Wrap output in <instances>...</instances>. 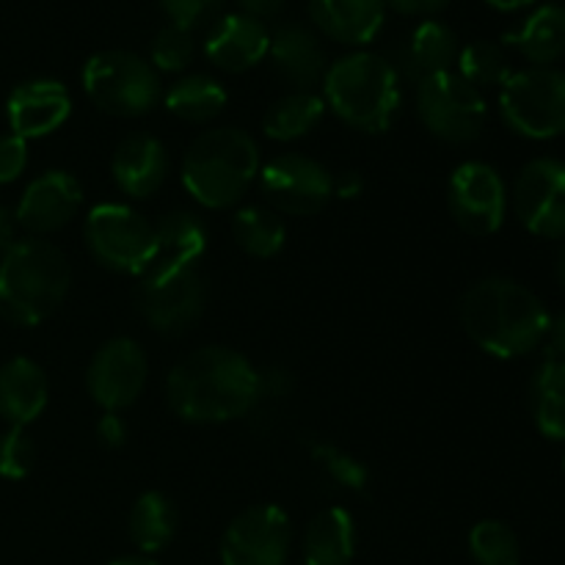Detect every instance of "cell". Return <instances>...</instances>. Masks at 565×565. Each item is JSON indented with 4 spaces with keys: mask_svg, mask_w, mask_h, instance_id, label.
I'll return each instance as SVG.
<instances>
[{
    "mask_svg": "<svg viewBox=\"0 0 565 565\" xmlns=\"http://www.w3.org/2000/svg\"><path fill=\"white\" fill-rule=\"evenodd\" d=\"M546 345V362H561L565 364V312L550 320V329L544 337Z\"/></svg>",
    "mask_w": 565,
    "mask_h": 565,
    "instance_id": "60d3db41",
    "label": "cell"
},
{
    "mask_svg": "<svg viewBox=\"0 0 565 565\" xmlns=\"http://www.w3.org/2000/svg\"><path fill=\"white\" fill-rule=\"evenodd\" d=\"M11 132L20 138H42L58 130L72 114V97L58 81H28L9 94L6 103Z\"/></svg>",
    "mask_w": 565,
    "mask_h": 565,
    "instance_id": "ac0fdd59",
    "label": "cell"
},
{
    "mask_svg": "<svg viewBox=\"0 0 565 565\" xmlns=\"http://www.w3.org/2000/svg\"><path fill=\"white\" fill-rule=\"evenodd\" d=\"M268 58L274 61V70L298 92H312V86L326 77V53L318 36L298 22H287L270 33Z\"/></svg>",
    "mask_w": 565,
    "mask_h": 565,
    "instance_id": "44dd1931",
    "label": "cell"
},
{
    "mask_svg": "<svg viewBox=\"0 0 565 565\" xmlns=\"http://www.w3.org/2000/svg\"><path fill=\"white\" fill-rule=\"evenodd\" d=\"M513 210L524 230L546 241L565 237V163L535 158L519 171L513 185Z\"/></svg>",
    "mask_w": 565,
    "mask_h": 565,
    "instance_id": "4fadbf2b",
    "label": "cell"
},
{
    "mask_svg": "<svg viewBox=\"0 0 565 565\" xmlns=\"http://www.w3.org/2000/svg\"><path fill=\"white\" fill-rule=\"evenodd\" d=\"M417 110L423 125L447 143L478 141L489 116L483 94L469 86L456 70L417 83Z\"/></svg>",
    "mask_w": 565,
    "mask_h": 565,
    "instance_id": "9c48e42d",
    "label": "cell"
},
{
    "mask_svg": "<svg viewBox=\"0 0 565 565\" xmlns=\"http://www.w3.org/2000/svg\"><path fill=\"white\" fill-rule=\"evenodd\" d=\"M243 14L254 17V20H265V17H276L285 6V0H237Z\"/></svg>",
    "mask_w": 565,
    "mask_h": 565,
    "instance_id": "b9f144b4",
    "label": "cell"
},
{
    "mask_svg": "<svg viewBox=\"0 0 565 565\" xmlns=\"http://www.w3.org/2000/svg\"><path fill=\"white\" fill-rule=\"evenodd\" d=\"M309 17L329 39L351 47L373 42L384 28V0H309Z\"/></svg>",
    "mask_w": 565,
    "mask_h": 565,
    "instance_id": "7402d4cb",
    "label": "cell"
},
{
    "mask_svg": "<svg viewBox=\"0 0 565 565\" xmlns=\"http://www.w3.org/2000/svg\"><path fill=\"white\" fill-rule=\"evenodd\" d=\"M226 88L215 77L188 75L166 92V108L182 121L207 125L226 108Z\"/></svg>",
    "mask_w": 565,
    "mask_h": 565,
    "instance_id": "f1b7e54d",
    "label": "cell"
},
{
    "mask_svg": "<svg viewBox=\"0 0 565 565\" xmlns=\"http://www.w3.org/2000/svg\"><path fill=\"white\" fill-rule=\"evenodd\" d=\"M17 230H20V224H17L14 213H11V210L0 207V254H6L11 246H14Z\"/></svg>",
    "mask_w": 565,
    "mask_h": 565,
    "instance_id": "ee69618b",
    "label": "cell"
},
{
    "mask_svg": "<svg viewBox=\"0 0 565 565\" xmlns=\"http://www.w3.org/2000/svg\"><path fill=\"white\" fill-rule=\"evenodd\" d=\"M326 103L362 132H384L401 108V75L375 53H351L331 64L323 77Z\"/></svg>",
    "mask_w": 565,
    "mask_h": 565,
    "instance_id": "5b68a950",
    "label": "cell"
},
{
    "mask_svg": "<svg viewBox=\"0 0 565 565\" xmlns=\"http://www.w3.org/2000/svg\"><path fill=\"white\" fill-rule=\"evenodd\" d=\"M47 379L42 367L17 356L0 367V417L9 425H31L47 406Z\"/></svg>",
    "mask_w": 565,
    "mask_h": 565,
    "instance_id": "603a6c76",
    "label": "cell"
},
{
    "mask_svg": "<svg viewBox=\"0 0 565 565\" xmlns=\"http://www.w3.org/2000/svg\"><path fill=\"white\" fill-rule=\"evenodd\" d=\"M563 469H565V458H563Z\"/></svg>",
    "mask_w": 565,
    "mask_h": 565,
    "instance_id": "c3c4849f",
    "label": "cell"
},
{
    "mask_svg": "<svg viewBox=\"0 0 565 565\" xmlns=\"http://www.w3.org/2000/svg\"><path fill=\"white\" fill-rule=\"evenodd\" d=\"M364 191V180L359 171H345L334 180V196L340 199H356Z\"/></svg>",
    "mask_w": 565,
    "mask_h": 565,
    "instance_id": "7bdbcfd3",
    "label": "cell"
},
{
    "mask_svg": "<svg viewBox=\"0 0 565 565\" xmlns=\"http://www.w3.org/2000/svg\"><path fill=\"white\" fill-rule=\"evenodd\" d=\"M326 116V99L318 97L315 92H292L276 99L263 116L265 136L274 141H298V138L309 136L315 127L323 121Z\"/></svg>",
    "mask_w": 565,
    "mask_h": 565,
    "instance_id": "484cf974",
    "label": "cell"
},
{
    "mask_svg": "<svg viewBox=\"0 0 565 565\" xmlns=\"http://www.w3.org/2000/svg\"><path fill=\"white\" fill-rule=\"evenodd\" d=\"M110 565H158V563L149 561V557H119V561H114Z\"/></svg>",
    "mask_w": 565,
    "mask_h": 565,
    "instance_id": "bcb514c9",
    "label": "cell"
},
{
    "mask_svg": "<svg viewBox=\"0 0 565 565\" xmlns=\"http://www.w3.org/2000/svg\"><path fill=\"white\" fill-rule=\"evenodd\" d=\"M505 44L516 47L530 64L550 66L565 55V6L546 3L535 9L522 28L505 33Z\"/></svg>",
    "mask_w": 565,
    "mask_h": 565,
    "instance_id": "cb8c5ba5",
    "label": "cell"
},
{
    "mask_svg": "<svg viewBox=\"0 0 565 565\" xmlns=\"http://www.w3.org/2000/svg\"><path fill=\"white\" fill-rule=\"evenodd\" d=\"M207 252V230L193 213H169L154 224V248L141 285L169 279L182 270L199 268V259Z\"/></svg>",
    "mask_w": 565,
    "mask_h": 565,
    "instance_id": "e0dca14e",
    "label": "cell"
},
{
    "mask_svg": "<svg viewBox=\"0 0 565 565\" xmlns=\"http://www.w3.org/2000/svg\"><path fill=\"white\" fill-rule=\"evenodd\" d=\"M557 279H561V285H563V290H565V246H563L561 257H557Z\"/></svg>",
    "mask_w": 565,
    "mask_h": 565,
    "instance_id": "7dc6e473",
    "label": "cell"
},
{
    "mask_svg": "<svg viewBox=\"0 0 565 565\" xmlns=\"http://www.w3.org/2000/svg\"><path fill=\"white\" fill-rule=\"evenodd\" d=\"M28 166V141L25 138L6 132L0 136V185L14 182Z\"/></svg>",
    "mask_w": 565,
    "mask_h": 565,
    "instance_id": "8d00e7d4",
    "label": "cell"
},
{
    "mask_svg": "<svg viewBox=\"0 0 565 565\" xmlns=\"http://www.w3.org/2000/svg\"><path fill=\"white\" fill-rule=\"evenodd\" d=\"M486 3L497 11H519V9H527V6L539 3V0H486Z\"/></svg>",
    "mask_w": 565,
    "mask_h": 565,
    "instance_id": "f6af8a7d",
    "label": "cell"
},
{
    "mask_svg": "<svg viewBox=\"0 0 565 565\" xmlns=\"http://www.w3.org/2000/svg\"><path fill=\"white\" fill-rule=\"evenodd\" d=\"M72 270L58 246L17 241L0 263V315L14 326H39L64 303Z\"/></svg>",
    "mask_w": 565,
    "mask_h": 565,
    "instance_id": "3957f363",
    "label": "cell"
},
{
    "mask_svg": "<svg viewBox=\"0 0 565 565\" xmlns=\"http://www.w3.org/2000/svg\"><path fill=\"white\" fill-rule=\"evenodd\" d=\"M384 3H390L392 9L406 17H428V20H434L439 11L450 6V0H384Z\"/></svg>",
    "mask_w": 565,
    "mask_h": 565,
    "instance_id": "ab89813d",
    "label": "cell"
},
{
    "mask_svg": "<svg viewBox=\"0 0 565 565\" xmlns=\"http://www.w3.org/2000/svg\"><path fill=\"white\" fill-rule=\"evenodd\" d=\"M259 177V147L246 130L215 127L188 147L182 185L202 207H235Z\"/></svg>",
    "mask_w": 565,
    "mask_h": 565,
    "instance_id": "277c9868",
    "label": "cell"
},
{
    "mask_svg": "<svg viewBox=\"0 0 565 565\" xmlns=\"http://www.w3.org/2000/svg\"><path fill=\"white\" fill-rule=\"evenodd\" d=\"M149 379L147 351L130 337H114L94 353L86 390L103 412H125L141 397Z\"/></svg>",
    "mask_w": 565,
    "mask_h": 565,
    "instance_id": "7c38bea8",
    "label": "cell"
},
{
    "mask_svg": "<svg viewBox=\"0 0 565 565\" xmlns=\"http://www.w3.org/2000/svg\"><path fill=\"white\" fill-rule=\"evenodd\" d=\"M550 320L544 301L513 279H483L461 298L469 340L497 359L527 356L544 345Z\"/></svg>",
    "mask_w": 565,
    "mask_h": 565,
    "instance_id": "7a4b0ae2",
    "label": "cell"
},
{
    "mask_svg": "<svg viewBox=\"0 0 565 565\" xmlns=\"http://www.w3.org/2000/svg\"><path fill=\"white\" fill-rule=\"evenodd\" d=\"M533 417L541 434L552 441L565 439V364L546 362L535 373L530 386Z\"/></svg>",
    "mask_w": 565,
    "mask_h": 565,
    "instance_id": "f546056e",
    "label": "cell"
},
{
    "mask_svg": "<svg viewBox=\"0 0 565 565\" xmlns=\"http://www.w3.org/2000/svg\"><path fill=\"white\" fill-rule=\"evenodd\" d=\"M204 303H207V285L199 268L138 287V309L160 334H185L202 318Z\"/></svg>",
    "mask_w": 565,
    "mask_h": 565,
    "instance_id": "9a60e30c",
    "label": "cell"
},
{
    "mask_svg": "<svg viewBox=\"0 0 565 565\" xmlns=\"http://www.w3.org/2000/svg\"><path fill=\"white\" fill-rule=\"evenodd\" d=\"M221 3H224V0H160V6H163L166 14H169V20L182 28H193L196 22H202L204 17L213 9H218Z\"/></svg>",
    "mask_w": 565,
    "mask_h": 565,
    "instance_id": "74e56055",
    "label": "cell"
},
{
    "mask_svg": "<svg viewBox=\"0 0 565 565\" xmlns=\"http://www.w3.org/2000/svg\"><path fill=\"white\" fill-rule=\"evenodd\" d=\"M456 64L458 75H461L469 86L478 88V92L480 88L505 86L508 77L513 75L505 50L497 42H489V39H478V42L467 44V47L458 53Z\"/></svg>",
    "mask_w": 565,
    "mask_h": 565,
    "instance_id": "1f68e13d",
    "label": "cell"
},
{
    "mask_svg": "<svg viewBox=\"0 0 565 565\" xmlns=\"http://www.w3.org/2000/svg\"><path fill=\"white\" fill-rule=\"evenodd\" d=\"M356 552V527L345 508H326L303 533L307 565H351Z\"/></svg>",
    "mask_w": 565,
    "mask_h": 565,
    "instance_id": "d4e9b609",
    "label": "cell"
},
{
    "mask_svg": "<svg viewBox=\"0 0 565 565\" xmlns=\"http://www.w3.org/2000/svg\"><path fill=\"white\" fill-rule=\"evenodd\" d=\"M458 39L452 33L450 25L439 20H425L419 22L417 31L408 39L406 61L408 72L417 77V83L423 77L439 75V72H450L458 61Z\"/></svg>",
    "mask_w": 565,
    "mask_h": 565,
    "instance_id": "4316f807",
    "label": "cell"
},
{
    "mask_svg": "<svg viewBox=\"0 0 565 565\" xmlns=\"http://www.w3.org/2000/svg\"><path fill=\"white\" fill-rule=\"evenodd\" d=\"M292 524L279 505H254L235 516L221 539L224 565H285Z\"/></svg>",
    "mask_w": 565,
    "mask_h": 565,
    "instance_id": "5bb4252c",
    "label": "cell"
},
{
    "mask_svg": "<svg viewBox=\"0 0 565 565\" xmlns=\"http://www.w3.org/2000/svg\"><path fill=\"white\" fill-rule=\"evenodd\" d=\"M232 235L246 254L270 259L285 246L287 230L274 210L252 204V207H241L232 215Z\"/></svg>",
    "mask_w": 565,
    "mask_h": 565,
    "instance_id": "4dcf8cb0",
    "label": "cell"
},
{
    "mask_svg": "<svg viewBox=\"0 0 565 565\" xmlns=\"http://www.w3.org/2000/svg\"><path fill=\"white\" fill-rule=\"evenodd\" d=\"M132 544L147 555L166 550L177 533V511L174 502L160 491H147L132 505L130 519H127Z\"/></svg>",
    "mask_w": 565,
    "mask_h": 565,
    "instance_id": "83f0119b",
    "label": "cell"
},
{
    "mask_svg": "<svg viewBox=\"0 0 565 565\" xmlns=\"http://www.w3.org/2000/svg\"><path fill=\"white\" fill-rule=\"evenodd\" d=\"M83 88L99 110L121 119L147 116L160 99L154 66L127 50L94 53L83 66Z\"/></svg>",
    "mask_w": 565,
    "mask_h": 565,
    "instance_id": "8992f818",
    "label": "cell"
},
{
    "mask_svg": "<svg viewBox=\"0 0 565 565\" xmlns=\"http://www.w3.org/2000/svg\"><path fill=\"white\" fill-rule=\"evenodd\" d=\"M469 552L478 565H519V539L500 519H483L469 533Z\"/></svg>",
    "mask_w": 565,
    "mask_h": 565,
    "instance_id": "d6a6232c",
    "label": "cell"
},
{
    "mask_svg": "<svg viewBox=\"0 0 565 565\" xmlns=\"http://www.w3.org/2000/svg\"><path fill=\"white\" fill-rule=\"evenodd\" d=\"M81 182L66 171H47L25 188L14 218L20 230H28L31 235H50V232L64 230L81 213Z\"/></svg>",
    "mask_w": 565,
    "mask_h": 565,
    "instance_id": "2e32d148",
    "label": "cell"
},
{
    "mask_svg": "<svg viewBox=\"0 0 565 565\" xmlns=\"http://www.w3.org/2000/svg\"><path fill=\"white\" fill-rule=\"evenodd\" d=\"M33 461H36V447H33L28 430L20 428V425H11V428L0 436V478H28L33 469Z\"/></svg>",
    "mask_w": 565,
    "mask_h": 565,
    "instance_id": "d590c367",
    "label": "cell"
},
{
    "mask_svg": "<svg viewBox=\"0 0 565 565\" xmlns=\"http://www.w3.org/2000/svg\"><path fill=\"white\" fill-rule=\"evenodd\" d=\"M166 395L185 423H230L257 408L259 370L232 348L204 345L171 367Z\"/></svg>",
    "mask_w": 565,
    "mask_h": 565,
    "instance_id": "6da1fadb",
    "label": "cell"
},
{
    "mask_svg": "<svg viewBox=\"0 0 565 565\" xmlns=\"http://www.w3.org/2000/svg\"><path fill=\"white\" fill-rule=\"evenodd\" d=\"M86 243L92 257L116 274L141 276L154 248V224L127 204L105 202L88 210Z\"/></svg>",
    "mask_w": 565,
    "mask_h": 565,
    "instance_id": "ba28073f",
    "label": "cell"
},
{
    "mask_svg": "<svg viewBox=\"0 0 565 565\" xmlns=\"http://www.w3.org/2000/svg\"><path fill=\"white\" fill-rule=\"evenodd\" d=\"M447 204L467 235L489 237L505 224L508 191L500 171L480 160L461 163L447 185Z\"/></svg>",
    "mask_w": 565,
    "mask_h": 565,
    "instance_id": "8fae6325",
    "label": "cell"
},
{
    "mask_svg": "<svg viewBox=\"0 0 565 565\" xmlns=\"http://www.w3.org/2000/svg\"><path fill=\"white\" fill-rule=\"evenodd\" d=\"M312 461L334 480L340 489L348 491H364L370 483V469L359 461L356 456L345 452L342 447L331 445V441H312L309 445Z\"/></svg>",
    "mask_w": 565,
    "mask_h": 565,
    "instance_id": "836d02e7",
    "label": "cell"
},
{
    "mask_svg": "<svg viewBox=\"0 0 565 565\" xmlns=\"http://www.w3.org/2000/svg\"><path fill=\"white\" fill-rule=\"evenodd\" d=\"M193 61V36L191 28H182L169 22L160 28L152 42V64L160 72H182Z\"/></svg>",
    "mask_w": 565,
    "mask_h": 565,
    "instance_id": "e575fe53",
    "label": "cell"
},
{
    "mask_svg": "<svg viewBox=\"0 0 565 565\" xmlns=\"http://www.w3.org/2000/svg\"><path fill=\"white\" fill-rule=\"evenodd\" d=\"M265 202L281 215H315L334 196V177L307 154H279L259 171Z\"/></svg>",
    "mask_w": 565,
    "mask_h": 565,
    "instance_id": "30bf717a",
    "label": "cell"
},
{
    "mask_svg": "<svg viewBox=\"0 0 565 565\" xmlns=\"http://www.w3.org/2000/svg\"><path fill=\"white\" fill-rule=\"evenodd\" d=\"M97 439L105 450H119L127 441V425L116 412H103L97 423Z\"/></svg>",
    "mask_w": 565,
    "mask_h": 565,
    "instance_id": "f35d334b",
    "label": "cell"
},
{
    "mask_svg": "<svg viewBox=\"0 0 565 565\" xmlns=\"http://www.w3.org/2000/svg\"><path fill=\"white\" fill-rule=\"evenodd\" d=\"M270 33L263 20L248 14H226L210 31L204 55L224 72H246L268 55Z\"/></svg>",
    "mask_w": 565,
    "mask_h": 565,
    "instance_id": "ffe728a7",
    "label": "cell"
},
{
    "mask_svg": "<svg viewBox=\"0 0 565 565\" xmlns=\"http://www.w3.org/2000/svg\"><path fill=\"white\" fill-rule=\"evenodd\" d=\"M500 110L513 132L533 141H550L565 132V72L530 66L513 72L500 92Z\"/></svg>",
    "mask_w": 565,
    "mask_h": 565,
    "instance_id": "52a82bcc",
    "label": "cell"
},
{
    "mask_svg": "<svg viewBox=\"0 0 565 565\" xmlns=\"http://www.w3.org/2000/svg\"><path fill=\"white\" fill-rule=\"evenodd\" d=\"M110 171L121 193L132 199H149L163 188L169 177V152L154 136L136 132L116 147Z\"/></svg>",
    "mask_w": 565,
    "mask_h": 565,
    "instance_id": "d6986e66",
    "label": "cell"
}]
</instances>
